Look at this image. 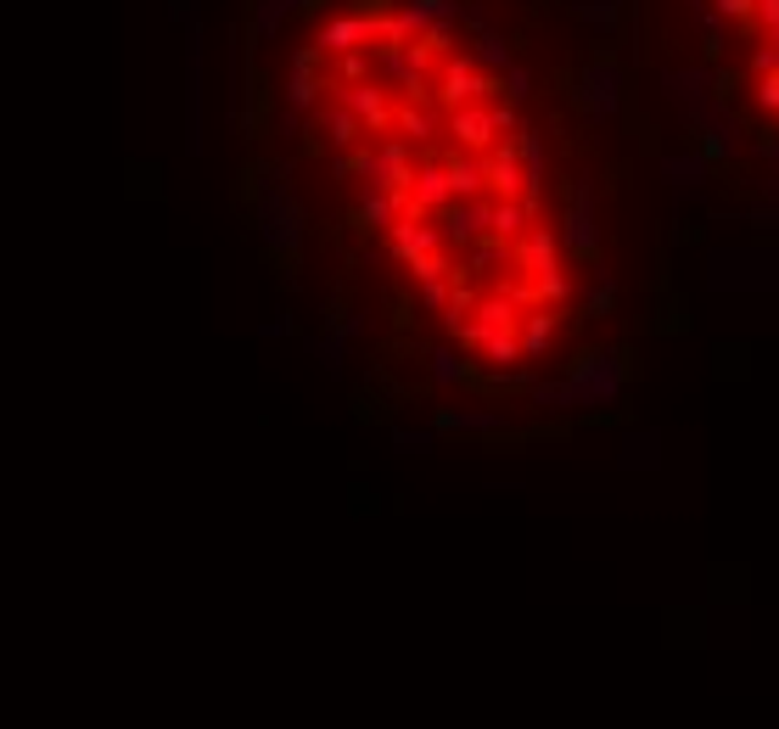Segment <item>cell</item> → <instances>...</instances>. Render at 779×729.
<instances>
[{
	"mask_svg": "<svg viewBox=\"0 0 779 729\" xmlns=\"http://www.w3.org/2000/svg\"><path fill=\"white\" fill-rule=\"evenodd\" d=\"M629 387V354L622 348H594L583 354L561 382H533L527 398L539 410H611Z\"/></svg>",
	"mask_w": 779,
	"mask_h": 729,
	"instance_id": "6da1fadb",
	"label": "cell"
},
{
	"mask_svg": "<svg viewBox=\"0 0 779 729\" xmlns=\"http://www.w3.org/2000/svg\"><path fill=\"white\" fill-rule=\"evenodd\" d=\"M561 247L572 253V258H594V247H600V225H594V191L578 180L572 191H566V214H561Z\"/></svg>",
	"mask_w": 779,
	"mask_h": 729,
	"instance_id": "7a4b0ae2",
	"label": "cell"
},
{
	"mask_svg": "<svg viewBox=\"0 0 779 729\" xmlns=\"http://www.w3.org/2000/svg\"><path fill=\"white\" fill-rule=\"evenodd\" d=\"M707 175H712V164H707L701 152H673V158H662V180H668V191H673L679 203H696V197L707 191Z\"/></svg>",
	"mask_w": 779,
	"mask_h": 729,
	"instance_id": "3957f363",
	"label": "cell"
},
{
	"mask_svg": "<svg viewBox=\"0 0 779 729\" xmlns=\"http://www.w3.org/2000/svg\"><path fill=\"white\" fill-rule=\"evenodd\" d=\"M617 466H622V472H657V466H662V432H657V426L629 432V437H622Z\"/></svg>",
	"mask_w": 779,
	"mask_h": 729,
	"instance_id": "277c9868",
	"label": "cell"
},
{
	"mask_svg": "<svg viewBox=\"0 0 779 729\" xmlns=\"http://www.w3.org/2000/svg\"><path fill=\"white\" fill-rule=\"evenodd\" d=\"M516 348H522V359H544V354L555 348V315H550V309H533V315H522Z\"/></svg>",
	"mask_w": 779,
	"mask_h": 729,
	"instance_id": "5b68a950",
	"label": "cell"
},
{
	"mask_svg": "<svg viewBox=\"0 0 779 729\" xmlns=\"http://www.w3.org/2000/svg\"><path fill=\"white\" fill-rule=\"evenodd\" d=\"M437 426L443 432H505V415L500 410H443Z\"/></svg>",
	"mask_w": 779,
	"mask_h": 729,
	"instance_id": "8992f818",
	"label": "cell"
},
{
	"mask_svg": "<svg viewBox=\"0 0 779 729\" xmlns=\"http://www.w3.org/2000/svg\"><path fill=\"white\" fill-rule=\"evenodd\" d=\"M583 101H589V112H600V118H605V112H617V101H622V96H617V73H611V68H594V73H589Z\"/></svg>",
	"mask_w": 779,
	"mask_h": 729,
	"instance_id": "52a82bcc",
	"label": "cell"
},
{
	"mask_svg": "<svg viewBox=\"0 0 779 729\" xmlns=\"http://www.w3.org/2000/svg\"><path fill=\"white\" fill-rule=\"evenodd\" d=\"M611 304H617V280H611V269H594V286H589V298H583L589 321H605Z\"/></svg>",
	"mask_w": 779,
	"mask_h": 729,
	"instance_id": "ba28073f",
	"label": "cell"
},
{
	"mask_svg": "<svg viewBox=\"0 0 779 729\" xmlns=\"http://www.w3.org/2000/svg\"><path fill=\"white\" fill-rule=\"evenodd\" d=\"M432 382L437 387H460L465 382V359H460V348H432Z\"/></svg>",
	"mask_w": 779,
	"mask_h": 729,
	"instance_id": "9c48e42d",
	"label": "cell"
},
{
	"mask_svg": "<svg viewBox=\"0 0 779 729\" xmlns=\"http://www.w3.org/2000/svg\"><path fill=\"white\" fill-rule=\"evenodd\" d=\"M746 225L762 230V236H779V203H757V208H746Z\"/></svg>",
	"mask_w": 779,
	"mask_h": 729,
	"instance_id": "30bf717a",
	"label": "cell"
},
{
	"mask_svg": "<svg viewBox=\"0 0 779 729\" xmlns=\"http://www.w3.org/2000/svg\"><path fill=\"white\" fill-rule=\"evenodd\" d=\"M751 101H757V107H762V112L773 118V112H779V73L757 79V85H751Z\"/></svg>",
	"mask_w": 779,
	"mask_h": 729,
	"instance_id": "8fae6325",
	"label": "cell"
},
{
	"mask_svg": "<svg viewBox=\"0 0 779 729\" xmlns=\"http://www.w3.org/2000/svg\"><path fill=\"white\" fill-rule=\"evenodd\" d=\"M393 444H398L404 455H426V450H432V432H410V426H398V432H393Z\"/></svg>",
	"mask_w": 779,
	"mask_h": 729,
	"instance_id": "7c38bea8",
	"label": "cell"
},
{
	"mask_svg": "<svg viewBox=\"0 0 779 729\" xmlns=\"http://www.w3.org/2000/svg\"><path fill=\"white\" fill-rule=\"evenodd\" d=\"M751 73H757V79H768V73H779V46H773V40L751 51Z\"/></svg>",
	"mask_w": 779,
	"mask_h": 729,
	"instance_id": "4fadbf2b",
	"label": "cell"
},
{
	"mask_svg": "<svg viewBox=\"0 0 779 729\" xmlns=\"http://www.w3.org/2000/svg\"><path fill=\"white\" fill-rule=\"evenodd\" d=\"M751 12H757V29H779V0H751Z\"/></svg>",
	"mask_w": 779,
	"mask_h": 729,
	"instance_id": "5bb4252c",
	"label": "cell"
},
{
	"mask_svg": "<svg viewBox=\"0 0 779 729\" xmlns=\"http://www.w3.org/2000/svg\"><path fill=\"white\" fill-rule=\"evenodd\" d=\"M723 23H740V18H751V0H718V7H712Z\"/></svg>",
	"mask_w": 779,
	"mask_h": 729,
	"instance_id": "9a60e30c",
	"label": "cell"
},
{
	"mask_svg": "<svg viewBox=\"0 0 779 729\" xmlns=\"http://www.w3.org/2000/svg\"><path fill=\"white\" fill-rule=\"evenodd\" d=\"M757 203H779V175H768V180H757Z\"/></svg>",
	"mask_w": 779,
	"mask_h": 729,
	"instance_id": "2e32d148",
	"label": "cell"
}]
</instances>
